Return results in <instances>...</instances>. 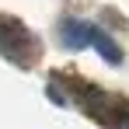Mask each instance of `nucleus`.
<instances>
[{
  "mask_svg": "<svg viewBox=\"0 0 129 129\" xmlns=\"http://www.w3.org/2000/svg\"><path fill=\"white\" fill-rule=\"evenodd\" d=\"M63 42L70 45V49H80V45H91L87 42V24L84 21H63Z\"/></svg>",
  "mask_w": 129,
  "mask_h": 129,
  "instance_id": "2",
  "label": "nucleus"
},
{
  "mask_svg": "<svg viewBox=\"0 0 129 129\" xmlns=\"http://www.w3.org/2000/svg\"><path fill=\"white\" fill-rule=\"evenodd\" d=\"M119 129H129V115H126V122H122V126H119Z\"/></svg>",
  "mask_w": 129,
  "mask_h": 129,
  "instance_id": "3",
  "label": "nucleus"
},
{
  "mask_svg": "<svg viewBox=\"0 0 129 129\" xmlns=\"http://www.w3.org/2000/svg\"><path fill=\"white\" fill-rule=\"evenodd\" d=\"M87 42L94 45V49L105 56L108 63H122V52H119V45L112 42V35H105L98 24H87Z\"/></svg>",
  "mask_w": 129,
  "mask_h": 129,
  "instance_id": "1",
  "label": "nucleus"
}]
</instances>
